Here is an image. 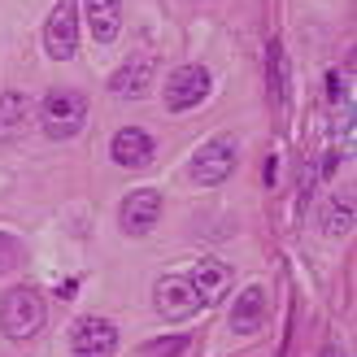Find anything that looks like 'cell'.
Returning <instances> with one entry per match:
<instances>
[{"label": "cell", "mask_w": 357, "mask_h": 357, "mask_svg": "<svg viewBox=\"0 0 357 357\" xmlns=\"http://www.w3.org/2000/svg\"><path fill=\"white\" fill-rule=\"evenodd\" d=\"M44 318H48V305L35 288H9L5 301H0V331L9 340H31V335L44 331Z\"/></svg>", "instance_id": "obj_1"}, {"label": "cell", "mask_w": 357, "mask_h": 357, "mask_svg": "<svg viewBox=\"0 0 357 357\" xmlns=\"http://www.w3.org/2000/svg\"><path fill=\"white\" fill-rule=\"evenodd\" d=\"M87 122V100L83 92H70V87H57L48 92L44 105H40V127L48 139H75Z\"/></svg>", "instance_id": "obj_2"}, {"label": "cell", "mask_w": 357, "mask_h": 357, "mask_svg": "<svg viewBox=\"0 0 357 357\" xmlns=\"http://www.w3.org/2000/svg\"><path fill=\"white\" fill-rule=\"evenodd\" d=\"M236 166H240V144L231 135H218V139H205V144L196 149L192 178L205 183V188H213V183H227V178L236 174Z\"/></svg>", "instance_id": "obj_3"}, {"label": "cell", "mask_w": 357, "mask_h": 357, "mask_svg": "<svg viewBox=\"0 0 357 357\" xmlns=\"http://www.w3.org/2000/svg\"><path fill=\"white\" fill-rule=\"evenodd\" d=\"M44 48H48L52 61H70L79 52V5L75 0H57V9L48 13Z\"/></svg>", "instance_id": "obj_4"}, {"label": "cell", "mask_w": 357, "mask_h": 357, "mask_svg": "<svg viewBox=\"0 0 357 357\" xmlns=\"http://www.w3.org/2000/svg\"><path fill=\"white\" fill-rule=\"evenodd\" d=\"M153 305L162 318H170V323H183V318H192L201 310V296L192 292L188 275H162L157 288H153Z\"/></svg>", "instance_id": "obj_5"}, {"label": "cell", "mask_w": 357, "mask_h": 357, "mask_svg": "<svg viewBox=\"0 0 357 357\" xmlns=\"http://www.w3.org/2000/svg\"><path fill=\"white\" fill-rule=\"evenodd\" d=\"M205 96H209V70L205 66H178L166 83V109L170 114H188Z\"/></svg>", "instance_id": "obj_6"}, {"label": "cell", "mask_w": 357, "mask_h": 357, "mask_svg": "<svg viewBox=\"0 0 357 357\" xmlns=\"http://www.w3.org/2000/svg\"><path fill=\"white\" fill-rule=\"evenodd\" d=\"M118 349V327L109 318H79L75 331H70V353L75 357H114Z\"/></svg>", "instance_id": "obj_7"}, {"label": "cell", "mask_w": 357, "mask_h": 357, "mask_svg": "<svg viewBox=\"0 0 357 357\" xmlns=\"http://www.w3.org/2000/svg\"><path fill=\"white\" fill-rule=\"evenodd\" d=\"M157 218H162V192H153V188L131 192L127 201H122V209H118V222H122L127 236H149L157 227Z\"/></svg>", "instance_id": "obj_8"}, {"label": "cell", "mask_w": 357, "mask_h": 357, "mask_svg": "<svg viewBox=\"0 0 357 357\" xmlns=\"http://www.w3.org/2000/svg\"><path fill=\"white\" fill-rule=\"evenodd\" d=\"M109 157L122 170H144L153 162V135L144 127H122L109 144Z\"/></svg>", "instance_id": "obj_9"}, {"label": "cell", "mask_w": 357, "mask_h": 357, "mask_svg": "<svg viewBox=\"0 0 357 357\" xmlns=\"http://www.w3.org/2000/svg\"><path fill=\"white\" fill-rule=\"evenodd\" d=\"M188 283H192V292L201 296V305H218V301L231 292V266L205 257V261H196V266H192Z\"/></svg>", "instance_id": "obj_10"}, {"label": "cell", "mask_w": 357, "mask_h": 357, "mask_svg": "<svg viewBox=\"0 0 357 357\" xmlns=\"http://www.w3.org/2000/svg\"><path fill=\"white\" fill-rule=\"evenodd\" d=\"M31 118H35L31 96H22V92H5V96H0V144L22 139L31 131Z\"/></svg>", "instance_id": "obj_11"}, {"label": "cell", "mask_w": 357, "mask_h": 357, "mask_svg": "<svg viewBox=\"0 0 357 357\" xmlns=\"http://www.w3.org/2000/svg\"><path fill=\"white\" fill-rule=\"evenodd\" d=\"M149 83H153V57H131V61H122V66L114 70L109 92L122 96V100H131V96H144Z\"/></svg>", "instance_id": "obj_12"}, {"label": "cell", "mask_w": 357, "mask_h": 357, "mask_svg": "<svg viewBox=\"0 0 357 357\" xmlns=\"http://www.w3.org/2000/svg\"><path fill=\"white\" fill-rule=\"evenodd\" d=\"M87 9V31L96 44H114L122 26V0H83Z\"/></svg>", "instance_id": "obj_13"}, {"label": "cell", "mask_w": 357, "mask_h": 357, "mask_svg": "<svg viewBox=\"0 0 357 357\" xmlns=\"http://www.w3.org/2000/svg\"><path fill=\"white\" fill-rule=\"evenodd\" d=\"M261 323H266V292L261 288H244L236 296V305H231V331L253 335Z\"/></svg>", "instance_id": "obj_14"}, {"label": "cell", "mask_w": 357, "mask_h": 357, "mask_svg": "<svg viewBox=\"0 0 357 357\" xmlns=\"http://www.w3.org/2000/svg\"><path fill=\"white\" fill-rule=\"evenodd\" d=\"M323 231L331 240H340L353 231V192H335L327 196V205H323Z\"/></svg>", "instance_id": "obj_15"}, {"label": "cell", "mask_w": 357, "mask_h": 357, "mask_svg": "<svg viewBox=\"0 0 357 357\" xmlns=\"http://www.w3.org/2000/svg\"><path fill=\"white\" fill-rule=\"evenodd\" d=\"M17 261H22V244H17L13 236H5V231H0V275H9Z\"/></svg>", "instance_id": "obj_16"}, {"label": "cell", "mask_w": 357, "mask_h": 357, "mask_svg": "<svg viewBox=\"0 0 357 357\" xmlns=\"http://www.w3.org/2000/svg\"><path fill=\"white\" fill-rule=\"evenodd\" d=\"M271 92L275 100H283V52L279 48H271Z\"/></svg>", "instance_id": "obj_17"}, {"label": "cell", "mask_w": 357, "mask_h": 357, "mask_svg": "<svg viewBox=\"0 0 357 357\" xmlns=\"http://www.w3.org/2000/svg\"><path fill=\"white\" fill-rule=\"evenodd\" d=\"M183 335H170V340H162V344H153V349H144V357H174V353H183Z\"/></svg>", "instance_id": "obj_18"}, {"label": "cell", "mask_w": 357, "mask_h": 357, "mask_svg": "<svg viewBox=\"0 0 357 357\" xmlns=\"http://www.w3.org/2000/svg\"><path fill=\"white\" fill-rule=\"evenodd\" d=\"M323 357H349V353H344V349H335V344H331V349H323Z\"/></svg>", "instance_id": "obj_19"}]
</instances>
